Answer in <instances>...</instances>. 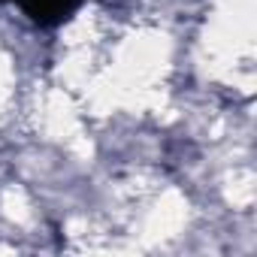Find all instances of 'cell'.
Masks as SVG:
<instances>
[{"label": "cell", "instance_id": "1", "mask_svg": "<svg viewBox=\"0 0 257 257\" xmlns=\"http://www.w3.org/2000/svg\"><path fill=\"white\" fill-rule=\"evenodd\" d=\"M13 4H19L31 16V22L43 28H55V25H64L79 10L82 0H13Z\"/></svg>", "mask_w": 257, "mask_h": 257}]
</instances>
